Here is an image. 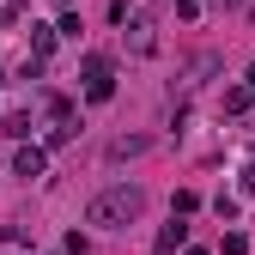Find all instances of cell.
Masks as SVG:
<instances>
[{"mask_svg": "<svg viewBox=\"0 0 255 255\" xmlns=\"http://www.w3.org/2000/svg\"><path fill=\"white\" fill-rule=\"evenodd\" d=\"M207 6H213V12H243L249 0H207Z\"/></svg>", "mask_w": 255, "mask_h": 255, "instance_id": "7c38bea8", "label": "cell"}, {"mask_svg": "<svg viewBox=\"0 0 255 255\" xmlns=\"http://www.w3.org/2000/svg\"><path fill=\"white\" fill-rule=\"evenodd\" d=\"M43 164H49V152H43V146H18V152H12V176H18V182L43 176Z\"/></svg>", "mask_w": 255, "mask_h": 255, "instance_id": "3957f363", "label": "cell"}, {"mask_svg": "<svg viewBox=\"0 0 255 255\" xmlns=\"http://www.w3.org/2000/svg\"><path fill=\"white\" fill-rule=\"evenodd\" d=\"M182 243H188V225H182V219L170 213V225H164V231H158V249H164V255H170V249H182Z\"/></svg>", "mask_w": 255, "mask_h": 255, "instance_id": "8992f818", "label": "cell"}, {"mask_svg": "<svg viewBox=\"0 0 255 255\" xmlns=\"http://www.w3.org/2000/svg\"><path fill=\"white\" fill-rule=\"evenodd\" d=\"M6 134H12V140H24V134H30V116H24V110H12V116H6Z\"/></svg>", "mask_w": 255, "mask_h": 255, "instance_id": "9c48e42d", "label": "cell"}, {"mask_svg": "<svg viewBox=\"0 0 255 255\" xmlns=\"http://www.w3.org/2000/svg\"><path fill=\"white\" fill-rule=\"evenodd\" d=\"M243 85H249V91H255V67H249V79H243Z\"/></svg>", "mask_w": 255, "mask_h": 255, "instance_id": "9a60e30c", "label": "cell"}, {"mask_svg": "<svg viewBox=\"0 0 255 255\" xmlns=\"http://www.w3.org/2000/svg\"><path fill=\"white\" fill-rule=\"evenodd\" d=\"M140 213H146V188H140V182H116V188H104V195L85 207V225H98V231H128Z\"/></svg>", "mask_w": 255, "mask_h": 255, "instance_id": "6da1fadb", "label": "cell"}, {"mask_svg": "<svg viewBox=\"0 0 255 255\" xmlns=\"http://www.w3.org/2000/svg\"><path fill=\"white\" fill-rule=\"evenodd\" d=\"M79 73H85V98H91V104H110V98H116V67H110V55H85Z\"/></svg>", "mask_w": 255, "mask_h": 255, "instance_id": "7a4b0ae2", "label": "cell"}, {"mask_svg": "<svg viewBox=\"0 0 255 255\" xmlns=\"http://www.w3.org/2000/svg\"><path fill=\"white\" fill-rule=\"evenodd\" d=\"M225 110H231V116L249 110V85H231V91H225Z\"/></svg>", "mask_w": 255, "mask_h": 255, "instance_id": "ba28073f", "label": "cell"}, {"mask_svg": "<svg viewBox=\"0 0 255 255\" xmlns=\"http://www.w3.org/2000/svg\"><path fill=\"white\" fill-rule=\"evenodd\" d=\"M225 255H249V237H243V231H231V237H225Z\"/></svg>", "mask_w": 255, "mask_h": 255, "instance_id": "8fae6325", "label": "cell"}, {"mask_svg": "<svg viewBox=\"0 0 255 255\" xmlns=\"http://www.w3.org/2000/svg\"><path fill=\"white\" fill-rule=\"evenodd\" d=\"M146 146H152L146 134H116V140H110V164H122V158H140Z\"/></svg>", "mask_w": 255, "mask_h": 255, "instance_id": "277c9868", "label": "cell"}, {"mask_svg": "<svg viewBox=\"0 0 255 255\" xmlns=\"http://www.w3.org/2000/svg\"><path fill=\"white\" fill-rule=\"evenodd\" d=\"M201 6H207V0H176V18H195Z\"/></svg>", "mask_w": 255, "mask_h": 255, "instance_id": "4fadbf2b", "label": "cell"}, {"mask_svg": "<svg viewBox=\"0 0 255 255\" xmlns=\"http://www.w3.org/2000/svg\"><path fill=\"white\" fill-rule=\"evenodd\" d=\"M152 18H134V24H128V49H134V55H152Z\"/></svg>", "mask_w": 255, "mask_h": 255, "instance_id": "5b68a950", "label": "cell"}, {"mask_svg": "<svg viewBox=\"0 0 255 255\" xmlns=\"http://www.w3.org/2000/svg\"><path fill=\"white\" fill-rule=\"evenodd\" d=\"M195 207H201V195H188V188H182V195H176V207H170V213H176V219H188V213H195Z\"/></svg>", "mask_w": 255, "mask_h": 255, "instance_id": "30bf717a", "label": "cell"}, {"mask_svg": "<svg viewBox=\"0 0 255 255\" xmlns=\"http://www.w3.org/2000/svg\"><path fill=\"white\" fill-rule=\"evenodd\" d=\"M49 49H55V30H49V24H30V55H37V61H43Z\"/></svg>", "mask_w": 255, "mask_h": 255, "instance_id": "52a82bcc", "label": "cell"}, {"mask_svg": "<svg viewBox=\"0 0 255 255\" xmlns=\"http://www.w3.org/2000/svg\"><path fill=\"white\" fill-rule=\"evenodd\" d=\"M243 195H255V164H249V170H243Z\"/></svg>", "mask_w": 255, "mask_h": 255, "instance_id": "5bb4252c", "label": "cell"}]
</instances>
